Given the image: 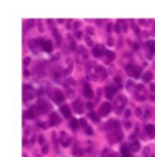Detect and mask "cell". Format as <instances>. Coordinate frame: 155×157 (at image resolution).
<instances>
[{
  "label": "cell",
  "instance_id": "1",
  "mask_svg": "<svg viewBox=\"0 0 155 157\" xmlns=\"http://www.w3.org/2000/svg\"><path fill=\"white\" fill-rule=\"evenodd\" d=\"M127 72H129V75L133 77V78L140 77V69L137 65H127Z\"/></svg>",
  "mask_w": 155,
  "mask_h": 157
},
{
  "label": "cell",
  "instance_id": "2",
  "mask_svg": "<svg viewBox=\"0 0 155 157\" xmlns=\"http://www.w3.org/2000/svg\"><path fill=\"white\" fill-rule=\"evenodd\" d=\"M112 110V105L108 104V102H105V104H102V107H100V110H98V114L100 115H107L108 112Z\"/></svg>",
  "mask_w": 155,
  "mask_h": 157
},
{
  "label": "cell",
  "instance_id": "3",
  "mask_svg": "<svg viewBox=\"0 0 155 157\" xmlns=\"http://www.w3.org/2000/svg\"><path fill=\"white\" fill-rule=\"evenodd\" d=\"M133 90H135V95H137L139 99H145V97H147V95H145V89H143L142 85H137Z\"/></svg>",
  "mask_w": 155,
  "mask_h": 157
},
{
  "label": "cell",
  "instance_id": "4",
  "mask_svg": "<svg viewBox=\"0 0 155 157\" xmlns=\"http://www.w3.org/2000/svg\"><path fill=\"white\" fill-rule=\"evenodd\" d=\"M115 92H117V89H115V85H108L107 89H105V94H107L108 99H112L115 95Z\"/></svg>",
  "mask_w": 155,
  "mask_h": 157
},
{
  "label": "cell",
  "instance_id": "5",
  "mask_svg": "<svg viewBox=\"0 0 155 157\" xmlns=\"http://www.w3.org/2000/svg\"><path fill=\"white\" fill-rule=\"evenodd\" d=\"M83 95H85L87 99H92L93 97V92H92V89H90L89 85H85V87H83Z\"/></svg>",
  "mask_w": 155,
  "mask_h": 157
},
{
  "label": "cell",
  "instance_id": "6",
  "mask_svg": "<svg viewBox=\"0 0 155 157\" xmlns=\"http://www.w3.org/2000/svg\"><path fill=\"white\" fill-rule=\"evenodd\" d=\"M54 99H55L57 104H62V102H63V95L60 94V92H54Z\"/></svg>",
  "mask_w": 155,
  "mask_h": 157
},
{
  "label": "cell",
  "instance_id": "7",
  "mask_svg": "<svg viewBox=\"0 0 155 157\" xmlns=\"http://www.w3.org/2000/svg\"><path fill=\"white\" fill-rule=\"evenodd\" d=\"M60 112H62L65 117H70V114H72V112H70V109H69L67 105H62V107H60Z\"/></svg>",
  "mask_w": 155,
  "mask_h": 157
},
{
  "label": "cell",
  "instance_id": "8",
  "mask_svg": "<svg viewBox=\"0 0 155 157\" xmlns=\"http://www.w3.org/2000/svg\"><path fill=\"white\" fill-rule=\"evenodd\" d=\"M145 129H147V134H149V137H153V135H155V127H153V126H150V124H149Z\"/></svg>",
  "mask_w": 155,
  "mask_h": 157
},
{
  "label": "cell",
  "instance_id": "9",
  "mask_svg": "<svg viewBox=\"0 0 155 157\" xmlns=\"http://www.w3.org/2000/svg\"><path fill=\"white\" fill-rule=\"evenodd\" d=\"M117 102H118V104H117V110H118V112H120V110L124 109V105H125V99H124V97H120V99H118Z\"/></svg>",
  "mask_w": 155,
  "mask_h": 157
},
{
  "label": "cell",
  "instance_id": "10",
  "mask_svg": "<svg viewBox=\"0 0 155 157\" xmlns=\"http://www.w3.org/2000/svg\"><path fill=\"white\" fill-rule=\"evenodd\" d=\"M42 45H44V50L45 52H50L52 50V44L48 40H44V44H42Z\"/></svg>",
  "mask_w": 155,
  "mask_h": 157
},
{
  "label": "cell",
  "instance_id": "11",
  "mask_svg": "<svg viewBox=\"0 0 155 157\" xmlns=\"http://www.w3.org/2000/svg\"><path fill=\"white\" fill-rule=\"evenodd\" d=\"M60 139H62V145H69L70 144V137H67L65 134H62Z\"/></svg>",
  "mask_w": 155,
  "mask_h": 157
},
{
  "label": "cell",
  "instance_id": "12",
  "mask_svg": "<svg viewBox=\"0 0 155 157\" xmlns=\"http://www.w3.org/2000/svg\"><path fill=\"white\" fill-rule=\"evenodd\" d=\"M130 149H132V151H139V149H140L139 142H137V141H132V142H130Z\"/></svg>",
  "mask_w": 155,
  "mask_h": 157
},
{
  "label": "cell",
  "instance_id": "13",
  "mask_svg": "<svg viewBox=\"0 0 155 157\" xmlns=\"http://www.w3.org/2000/svg\"><path fill=\"white\" fill-rule=\"evenodd\" d=\"M93 55H95V57H100V55H102V47H100V45L93 47Z\"/></svg>",
  "mask_w": 155,
  "mask_h": 157
},
{
  "label": "cell",
  "instance_id": "14",
  "mask_svg": "<svg viewBox=\"0 0 155 157\" xmlns=\"http://www.w3.org/2000/svg\"><path fill=\"white\" fill-rule=\"evenodd\" d=\"M122 157H130V151H129V147H122Z\"/></svg>",
  "mask_w": 155,
  "mask_h": 157
},
{
  "label": "cell",
  "instance_id": "15",
  "mask_svg": "<svg viewBox=\"0 0 155 157\" xmlns=\"http://www.w3.org/2000/svg\"><path fill=\"white\" fill-rule=\"evenodd\" d=\"M143 80H145V82L152 80V72H145V74H143Z\"/></svg>",
  "mask_w": 155,
  "mask_h": 157
},
{
  "label": "cell",
  "instance_id": "16",
  "mask_svg": "<svg viewBox=\"0 0 155 157\" xmlns=\"http://www.w3.org/2000/svg\"><path fill=\"white\" fill-rule=\"evenodd\" d=\"M73 109H75L77 112H82V109H83V107H82V104H79V102H75V104H73Z\"/></svg>",
  "mask_w": 155,
  "mask_h": 157
},
{
  "label": "cell",
  "instance_id": "17",
  "mask_svg": "<svg viewBox=\"0 0 155 157\" xmlns=\"http://www.w3.org/2000/svg\"><path fill=\"white\" fill-rule=\"evenodd\" d=\"M149 47H150V52L155 53V42H149Z\"/></svg>",
  "mask_w": 155,
  "mask_h": 157
},
{
  "label": "cell",
  "instance_id": "18",
  "mask_svg": "<svg viewBox=\"0 0 155 157\" xmlns=\"http://www.w3.org/2000/svg\"><path fill=\"white\" fill-rule=\"evenodd\" d=\"M89 117H90L92 120H98V115H97V114H93V112H90V114H89Z\"/></svg>",
  "mask_w": 155,
  "mask_h": 157
},
{
  "label": "cell",
  "instance_id": "19",
  "mask_svg": "<svg viewBox=\"0 0 155 157\" xmlns=\"http://www.w3.org/2000/svg\"><path fill=\"white\" fill-rule=\"evenodd\" d=\"M70 127H72V129H77V127H79V122H77V120H72V122H70Z\"/></svg>",
  "mask_w": 155,
  "mask_h": 157
},
{
  "label": "cell",
  "instance_id": "20",
  "mask_svg": "<svg viewBox=\"0 0 155 157\" xmlns=\"http://www.w3.org/2000/svg\"><path fill=\"white\" fill-rule=\"evenodd\" d=\"M25 117H27V119H33V112H32V110L25 112Z\"/></svg>",
  "mask_w": 155,
  "mask_h": 157
},
{
  "label": "cell",
  "instance_id": "21",
  "mask_svg": "<svg viewBox=\"0 0 155 157\" xmlns=\"http://www.w3.org/2000/svg\"><path fill=\"white\" fill-rule=\"evenodd\" d=\"M107 57H108V60H112V59H114V53H112V52H108V53H107Z\"/></svg>",
  "mask_w": 155,
  "mask_h": 157
}]
</instances>
